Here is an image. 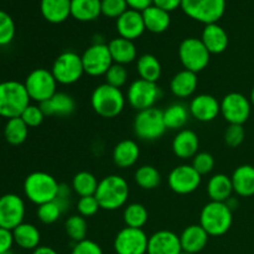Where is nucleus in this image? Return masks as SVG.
Wrapping results in <instances>:
<instances>
[{
  "label": "nucleus",
  "instance_id": "obj_16",
  "mask_svg": "<svg viewBox=\"0 0 254 254\" xmlns=\"http://www.w3.org/2000/svg\"><path fill=\"white\" fill-rule=\"evenodd\" d=\"M25 202L16 193H5L0 197V227L15 230L24 222Z\"/></svg>",
  "mask_w": 254,
  "mask_h": 254
},
{
  "label": "nucleus",
  "instance_id": "obj_51",
  "mask_svg": "<svg viewBox=\"0 0 254 254\" xmlns=\"http://www.w3.org/2000/svg\"><path fill=\"white\" fill-rule=\"evenodd\" d=\"M127 4H128L129 9L138 10V11H143L146 7L151 6L153 5L154 0H126Z\"/></svg>",
  "mask_w": 254,
  "mask_h": 254
},
{
  "label": "nucleus",
  "instance_id": "obj_48",
  "mask_svg": "<svg viewBox=\"0 0 254 254\" xmlns=\"http://www.w3.org/2000/svg\"><path fill=\"white\" fill-rule=\"evenodd\" d=\"M71 254H103V250L97 242L92 240H83L74 243Z\"/></svg>",
  "mask_w": 254,
  "mask_h": 254
},
{
  "label": "nucleus",
  "instance_id": "obj_1",
  "mask_svg": "<svg viewBox=\"0 0 254 254\" xmlns=\"http://www.w3.org/2000/svg\"><path fill=\"white\" fill-rule=\"evenodd\" d=\"M97 201L102 210L116 211L123 207L129 197V184L123 176L108 175L98 184L96 193Z\"/></svg>",
  "mask_w": 254,
  "mask_h": 254
},
{
  "label": "nucleus",
  "instance_id": "obj_17",
  "mask_svg": "<svg viewBox=\"0 0 254 254\" xmlns=\"http://www.w3.org/2000/svg\"><path fill=\"white\" fill-rule=\"evenodd\" d=\"M190 116L196 121L208 123L217 118L221 114V103L217 98L211 94H197L191 99L189 104Z\"/></svg>",
  "mask_w": 254,
  "mask_h": 254
},
{
  "label": "nucleus",
  "instance_id": "obj_9",
  "mask_svg": "<svg viewBox=\"0 0 254 254\" xmlns=\"http://www.w3.org/2000/svg\"><path fill=\"white\" fill-rule=\"evenodd\" d=\"M179 59L184 68L198 73L208 66L211 54L201 39L188 37L183 40L179 46Z\"/></svg>",
  "mask_w": 254,
  "mask_h": 254
},
{
  "label": "nucleus",
  "instance_id": "obj_53",
  "mask_svg": "<svg viewBox=\"0 0 254 254\" xmlns=\"http://www.w3.org/2000/svg\"><path fill=\"white\" fill-rule=\"evenodd\" d=\"M226 205L230 207L231 211H233V210H236V208L238 207V200L232 196V197H230L227 201H226Z\"/></svg>",
  "mask_w": 254,
  "mask_h": 254
},
{
  "label": "nucleus",
  "instance_id": "obj_18",
  "mask_svg": "<svg viewBox=\"0 0 254 254\" xmlns=\"http://www.w3.org/2000/svg\"><path fill=\"white\" fill-rule=\"evenodd\" d=\"M181 252L180 236L173 231L161 230L149 237L146 254H180Z\"/></svg>",
  "mask_w": 254,
  "mask_h": 254
},
{
  "label": "nucleus",
  "instance_id": "obj_24",
  "mask_svg": "<svg viewBox=\"0 0 254 254\" xmlns=\"http://www.w3.org/2000/svg\"><path fill=\"white\" fill-rule=\"evenodd\" d=\"M140 156V149L136 141L131 139H124L119 141L113 149V163L119 169H129L136 164Z\"/></svg>",
  "mask_w": 254,
  "mask_h": 254
},
{
  "label": "nucleus",
  "instance_id": "obj_37",
  "mask_svg": "<svg viewBox=\"0 0 254 254\" xmlns=\"http://www.w3.org/2000/svg\"><path fill=\"white\" fill-rule=\"evenodd\" d=\"M136 185L143 190H155L161 183V175L153 165H141L134 174Z\"/></svg>",
  "mask_w": 254,
  "mask_h": 254
},
{
  "label": "nucleus",
  "instance_id": "obj_5",
  "mask_svg": "<svg viewBox=\"0 0 254 254\" xmlns=\"http://www.w3.org/2000/svg\"><path fill=\"white\" fill-rule=\"evenodd\" d=\"M59 181L45 171H34L24 181L25 196L37 206L55 200L59 195Z\"/></svg>",
  "mask_w": 254,
  "mask_h": 254
},
{
  "label": "nucleus",
  "instance_id": "obj_25",
  "mask_svg": "<svg viewBox=\"0 0 254 254\" xmlns=\"http://www.w3.org/2000/svg\"><path fill=\"white\" fill-rule=\"evenodd\" d=\"M198 86L197 73L184 68L170 81V91L178 98H189L196 92Z\"/></svg>",
  "mask_w": 254,
  "mask_h": 254
},
{
  "label": "nucleus",
  "instance_id": "obj_36",
  "mask_svg": "<svg viewBox=\"0 0 254 254\" xmlns=\"http://www.w3.org/2000/svg\"><path fill=\"white\" fill-rule=\"evenodd\" d=\"M99 181L92 173L79 171L72 179L71 188L76 195H78L79 197H84V196H94Z\"/></svg>",
  "mask_w": 254,
  "mask_h": 254
},
{
  "label": "nucleus",
  "instance_id": "obj_34",
  "mask_svg": "<svg viewBox=\"0 0 254 254\" xmlns=\"http://www.w3.org/2000/svg\"><path fill=\"white\" fill-rule=\"evenodd\" d=\"M136 71L141 79L156 83L161 77L163 68L158 57L151 54H144L136 61Z\"/></svg>",
  "mask_w": 254,
  "mask_h": 254
},
{
  "label": "nucleus",
  "instance_id": "obj_22",
  "mask_svg": "<svg viewBox=\"0 0 254 254\" xmlns=\"http://www.w3.org/2000/svg\"><path fill=\"white\" fill-rule=\"evenodd\" d=\"M201 41L211 55H220L228 47L227 31L217 22L205 25L201 35Z\"/></svg>",
  "mask_w": 254,
  "mask_h": 254
},
{
  "label": "nucleus",
  "instance_id": "obj_8",
  "mask_svg": "<svg viewBox=\"0 0 254 254\" xmlns=\"http://www.w3.org/2000/svg\"><path fill=\"white\" fill-rule=\"evenodd\" d=\"M183 11L202 24H215L226 11V0H183Z\"/></svg>",
  "mask_w": 254,
  "mask_h": 254
},
{
  "label": "nucleus",
  "instance_id": "obj_55",
  "mask_svg": "<svg viewBox=\"0 0 254 254\" xmlns=\"http://www.w3.org/2000/svg\"><path fill=\"white\" fill-rule=\"evenodd\" d=\"M1 254H12V252H11V251H10V252H6V253H1Z\"/></svg>",
  "mask_w": 254,
  "mask_h": 254
},
{
  "label": "nucleus",
  "instance_id": "obj_32",
  "mask_svg": "<svg viewBox=\"0 0 254 254\" xmlns=\"http://www.w3.org/2000/svg\"><path fill=\"white\" fill-rule=\"evenodd\" d=\"M12 236H14L15 245L27 251L36 250L41 241V233L39 228L32 223L22 222L15 230H12Z\"/></svg>",
  "mask_w": 254,
  "mask_h": 254
},
{
  "label": "nucleus",
  "instance_id": "obj_29",
  "mask_svg": "<svg viewBox=\"0 0 254 254\" xmlns=\"http://www.w3.org/2000/svg\"><path fill=\"white\" fill-rule=\"evenodd\" d=\"M69 205H71L69 198L57 196L55 200L37 206V218L44 225H52V223L57 222L60 217L68 210Z\"/></svg>",
  "mask_w": 254,
  "mask_h": 254
},
{
  "label": "nucleus",
  "instance_id": "obj_19",
  "mask_svg": "<svg viewBox=\"0 0 254 254\" xmlns=\"http://www.w3.org/2000/svg\"><path fill=\"white\" fill-rule=\"evenodd\" d=\"M145 30L143 14L138 10L128 9L117 19V31L123 39L134 41L139 39Z\"/></svg>",
  "mask_w": 254,
  "mask_h": 254
},
{
  "label": "nucleus",
  "instance_id": "obj_15",
  "mask_svg": "<svg viewBox=\"0 0 254 254\" xmlns=\"http://www.w3.org/2000/svg\"><path fill=\"white\" fill-rule=\"evenodd\" d=\"M202 176L193 169L192 165L183 164L175 166L168 176L169 188L178 195H189L200 188Z\"/></svg>",
  "mask_w": 254,
  "mask_h": 254
},
{
  "label": "nucleus",
  "instance_id": "obj_47",
  "mask_svg": "<svg viewBox=\"0 0 254 254\" xmlns=\"http://www.w3.org/2000/svg\"><path fill=\"white\" fill-rule=\"evenodd\" d=\"M101 210L98 201H97L96 196H84V197H79L78 202H77V212L81 215L82 217H92L96 215L98 211Z\"/></svg>",
  "mask_w": 254,
  "mask_h": 254
},
{
  "label": "nucleus",
  "instance_id": "obj_33",
  "mask_svg": "<svg viewBox=\"0 0 254 254\" xmlns=\"http://www.w3.org/2000/svg\"><path fill=\"white\" fill-rule=\"evenodd\" d=\"M101 14V0H71V16L78 21H93Z\"/></svg>",
  "mask_w": 254,
  "mask_h": 254
},
{
  "label": "nucleus",
  "instance_id": "obj_41",
  "mask_svg": "<svg viewBox=\"0 0 254 254\" xmlns=\"http://www.w3.org/2000/svg\"><path fill=\"white\" fill-rule=\"evenodd\" d=\"M15 37V22L4 10H0V46H6Z\"/></svg>",
  "mask_w": 254,
  "mask_h": 254
},
{
  "label": "nucleus",
  "instance_id": "obj_11",
  "mask_svg": "<svg viewBox=\"0 0 254 254\" xmlns=\"http://www.w3.org/2000/svg\"><path fill=\"white\" fill-rule=\"evenodd\" d=\"M127 102L136 112L155 107V103L161 98V89L154 82L138 78L130 83L127 92Z\"/></svg>",
  "mask_w": 254,
  "mask_h": 254
},
{
  "label": "nucleus",
  "instance_id": "obj_45",
  "mask_svg": "<svg viewBox=\"0 0 254 254\" xmlns=\"http://www.w3.org/2000/svg\"><path fill=\"white\" fill-rule=\"evenodd\" d=\"M20 118L25 122L29 128H36V127L41 126L42 122L45 119L44 112L41 111L39 104H29L26 107L22 114L20 116Z\"/></svg>",
  "mask_w": 254,
  "mask_h": 254
},
{
  "label": "nucleus",
  "instance_id": "obj_31",
  "mask_svg": "<svg viewBox=\"0 0 254 254\" xmlns=\"http://www.w3.org/2000/svg\"><path fill=\"white\" fill-rule=\"evenodd\" d=\"M141 14H143L145 29L153 34H161L170 26V12L160 9L155 5L146 7L145 10L141 11Z\"/></svg>",
  "mask_w": 254,
  "mask_h": 254
},
{
  "label": "nucleus",
  "instance_id": "obj_46",
  "mask_svg": "<svg viewBox=\"0 0 254 254\" xmlns=\"http://www.w3.org/2000/svg\"><path fill=\"white\" fill-rule=\"evenodd\" d=\"M225 143L230 148H237L245 141L246 130L240 124H230L225 131Z\"/></svg>",
  "mask_w": 254,
  "mask_h": 254
},
{
  "label": "nucleus",
  "instance_id": "obj_30",
  "mask_svg": "<svg viewBox=\"0 0 254 254\" xmlns=\"http://www.w3.org/2000/svg\"><path fill=\"white\" fill-rule=\"evenodd\" d=\"M206 190L211 201H217V202H226L228 198L232 197V193L235 192L231 176L226 174H216L210 178Z\"/></svg>",
  "mask_w": 254,
  "mask_h": 254
},
{
  "label": "nucleus",
  "instance_id": "obj_27",
  "mask_svg": "<svg viewBox=\"0 0 254 254\" xmlns=\"http://www.w3.org/2000/svg\"><path fill=\"white\" fill-rule=\"evenodd\" d=\"M40 10L46 21L61 24L71 16V0H41Z\"/></svg>",
  "mask_w": 254,
  "mask_h": 254
},
{
  "label": "nucleus",
  "instance_id": "obj_3",
  "mask_svg": "<svg viewBox=\"0 0 254 254\" xmlns=\"http://www.w3.org/2000/svg\"><path fill=\"white\" fill-rule=\"evenodd\" d=\"M233 223V211L226 202L210 201L202 207L198 225L208 233L210 237H221L231 230Z\"/></svg>",
  "mask_w": 254,
  "mask_h": 254
},
{
  "label": "nucleus",
  "instance_id": "obj_52",
  "mask_svg": "<svg viewBox=\"0 0 254 254\" xmlns=\"http://www.w3.org/2000/svg\"><path fill=\"white\" fill-rule=\"evenodd\" d=\"M31 254H59V252L49 246H39L36 250L32 251Z\"/></svg>",
  "mask_w": 254,
  "mask_h": 254
},
{
  "label": "nucleus",
  "instance_id": "obj_54",
  "mask_svg": "<svg viewBox=\"0 0 254 254\" xmlns=\"http://www.w3.org/2000/svg\"><path fill=\"white\" fill-rule=\"evenodd\" d=\"M250 99H251V103H252V107H254V87L252 88V92H251Z\"/></svg>",
  "mask_w": 254,
  "mask_h": 254
},
{
  "label": "nucleus",
  "instance_id": "obj_35",
  "mask_svg": "<svg viewBox=\"0 0 254 254\" xmlns=\"http://www.w3.org/2000/svg\"><path fill=\"white\" fill-rule=\"evenodd\" d=\"M164 122L166 129L170 130H181L190 118L189 107L183 103H173L165 111H163Z\"/></svg>",
  "mask_w": 254,
  "mask_h": 254
},
{
  "label": "nucleus",
  "instance_id": "obj_39",
  "mask_svg": "<svg viewBox=\"0 0 254 254\" xmlns=\"http://www.w3.org/2000/svg\"><path fill=\"white\" fill-rule=\"evenodd\" d=\"M27 135H29V127L20 117L7 119L4 128V136L7 143L11 145H20L26 140Z\"/></svg>",
  "mask_w": 254,
  "mask_h": 254
},
{
  "label": "nucleus",
  "instance_id": "obj_4",
  "mask_svg": "<svg viewBox=\"0 0 254 254\" xmlns=\"http://www.w3.org/2000/svg\"><path fill=\"white\" fill-rule=\"evenodd\" d=\"M25 84L19 81L0 82V117L17 118L30 104Z\"/></svg>",
  "mask_w": 254,
  "mask_h": 254
},
{
  "label": "nucleus",
  "instance_id": "obj_6",
  "mask_svg": "<svg viewBox=\"0 0 254 254\" xmlns=\"http://www.w3.org/2000/svg\"><path fill=\"white\" fill-rule=\"evenodd\" d=\"M133 130L140 140L154 141L160 139L166 131L163 111L153 107L138 112L134 118Z\"/></svg>",
  "mask_w": 254,
  "mask_h": 254
},
{
  "label": "nucleus",
  "instance_id": "obj_28",
  "mask_svg": "<svg viewBox=\"0 0 254 254\" xmlns=\"http://www.w3.org/2000/svg\"><path fill=\"white\" fill-rule=\"evenodd\" d=\"M108 49L114 64H123V66L134 62L138 56L134 41L123 39L121 36L111 40L108 44Z\"/></svg>",
  "mask_w": 254,
  "mask_h": 254
},
{
  "label": "nucleus",
  "instance_id": "obj_38",
  "mask_svg": "<svg viewBox=\"0 0 254 254\" xmlns=\"http://www.w3.org/2000/svg\"><path fill=\"white\" fill-rule=\"evenodd\" d=\"M149 218L148 210L143 203L133 202L126 206L123 211V221L127 227L143 228Z\"/></svg>",
  "mask_w": 254,
  "mask_h": 254
},
{
  "label": "nucleus",
  "instance_id": "obj_7",
  "mask_svg": "<svg viewBox=\"0 0 254 254\" xmlns=\"http://www.w3.org/2000/svg\"><path fill=\"white\" fill-rule=\"evenodd\" d=\"M52 74L57 83L69 86L78 82L84 74L81 55L74 51H64L56 57L52 64Z\"/></svg>",
  "mask_w": 254,
  "mask_h": 254
},
{
  "label": "nucleus",
  "instance_id": "obj_12",
  "mask_svg": "<svg viewBox=\"0 0 254 254\" xmlns=\"http://www.w3.org/2000/svg\"><path fill=\"white\" fill-rule=\"evenodd\" d=\"M81 57L84 73L91 77L104 76L114 64L109 52L108 44L103 42H94L88 49L84 50Z\"/></svg>",
  "mask_w": 254,
  "mask_h": 254
},
{
  "label": "nucleus",
  "instance_id": "obj_10",
  "mask_svg": "<svg viewBox=\"0 0 254 254\" xmlns=\"http://www.w3.org/2000/svg\"><path fill=\"white\" fill-rule=\"evenodd\" d=\"M25 88L31 101L42 103L56 93L57 81L51 71L46 68H36L27 74Z\"/></svg>",
  "mask_w": 254,
  "mask_h": 254
},
{
  "label": "nucleus",
  "instance_id": "obj_49",
  "mask_svg": "<svg viewBox=\"0 0 254 254\" xmlns=\"http://www.w3.org/2000/svg\"><path fill=\"white\" fill-rule=\"evenodd\" d=\"M14 243L12 231L0 227V254L10 252Z\"/></svg>",
  "mask_w": 254,
  "mask_h": 254
},
{
  "label": "nucleus",
  "instance_id": "obj_44",
  "mask_svg": "<svg viewBox=\"0 0 254 254\" xmlns=\"http://www.w3.org/2000/svg\"><path fill=\"white\" fill-rule=\"evenodd\" d=\"M102 14L111 19H118L129 9L126 0H101Z\"/></svg>",
  "mask_w": 254,
  "mask_h": 254
},
{
  "label": "nucleus",
  "instance_id": "obj_21",
  "mask_svg": "<svg viewBox=\"0 0 254 254\" xmlns=\"http://www.w3.org/2000/svg\"><path fill=\"white\" fill-rule=\"evenodd\" d=\"M45 117H68L76 109L73 97L64 92H56L47 101L39 104Z\"/></svg>",
  "mask_w": 254,
  "mask_h": 254
},
{
  "label": "nucleus",
  "instance_id": "obj_43",
  "mask_svg": "<svg viewBox=\"0 0 254 254\" xmlns=\"http://www.w3.org/2000/svg\"><path fill=\"white\" fill-rule=\"evenodd\" d=\"M191 165L201 176L207 175L215 168V158H213L212 154L207 153V151H198L192 158Z\"/></svg>",
  "mask_w": 254,
  "mask_h": 254
},
{
  "label": "nucleus",
  "instance_id": "obj_56",
  "mask_svg": "<svg viewBox=\"0 0 254 254\" xmlns=\"http://www.w3.org/2000/svg\"><path fill=\"white\" fill-rule=\"evenodd\" d=\"M180 254H191V253H188V252H181Z\"/></svg>",
  "mask_w": 254,
  "mask_h": 254
},
{
  "label": "nucleus",
  "instance_id": "obj_42",
  "mask_svg": "<svg viewBox=\"0 0 254 254\" xmlns=\"http://www.w3.org/2000/svg\"><path fill=\"white\" fill-rule=\"evenodd\" d=\"M104 78H106V83H108L109 86L122 88L128 81V71L123 64H113L104 74Z\"/></svg>",
  "mask_w": 254,
  "mask_h": 254
},
{
  "label": "nucleus",
  "instance_id": "obj_13",
  "mask_svg": "<svg viewBox=\"0 0 254 254\" xmlns=\"http://www.w3.org/2000/svg\"><path fill=\"white\" fill-rule=\"evenodd\" d=\"M220 103L221 116L230 124L243 126L252 113L251 99L240 92H231L226 94Z\"/></svg>",
  "mask_w": 254,
  "mask_h": 254
},
{
  "label": "nucleus",
  "instance_id": "obj_2",
  "mask_svg": "<svg viewBox=\"0 0 254 254\" xmlns=\"http://www.w3.org/2000/svg\"><path fill=\"white\" fill-rule=\"evenodd\" d=\"M127 97L121 88L102 83L93 89L91 96V106L102 118H116L123 112Z\"/></svg>",
  "mask_w": 254,
  "mask_h": 254
},
{
  "label": "nucleus",
  "instance_id": "obj_14",
  "mask_svg": "<svg viewBox=\"0 0 254 254\" xmlns=\"http://www.w3.org/2000/svg\"><path fill=\"white\" fill-rule=\"evenodd\" d=\"M148 242L143 228L124 227L117 233L113 247L117 254H146Z\"/></svg>",
  "mask_w": 254,
  "mask_h": 254
},
{
  "label": "nucleus",
  "instance_id": "obj_26",
  "mask_svg": "<svg viewBox=\"0 0 254 254\" xmlns=\"http://www.w3.org/2000/svg\"><path fill=\"white\" fill-rule=\"evenodd\" d=\"M233 191L241 197L254 196V166L250 164L241 165L233 171L231 176Z\"/></svg>",
  "mask_w": 254,
  "mask_h": 254
},
{
  "label": "nucleus",
  "instance_id": "obj_23",
  "mask_svg": "<svg viewBox=\"0 0 254 254\" xmlns=\"http://www.w3.org/2000/svg\"><path fill=\"white\" fill-rule=\"evenodd\" d=\"M208 237V233L200 225L188 226L180 235L183 252L191 254L200 253L207 246Z\"/></svg>",
  "mask_w": 254,
  "mask_h": 254
},
{
  "label": "nucleus",
  "instance_id": "obj_40",
  "mask_svg": "<svg viewBox=\"0 0 254 254\" xmlns=\"http://www.w3.org/2000/svg\"><path fill=\"white\" fill-rule=\"evenodd\" d=\"M64 231L74 243L86 240L88 232V223L81 215H72L64 222Z\"/></svg>",
  "mask_w": 254,
  "mask_h": 254
},
{
  "label": "nucleus",
  "instance_id": "obj_20",
  "mask_svg": "<svg viewBox=\"0 0 254 254\" xmlns=\"http://www.w3.org/2000/svg\"><path fill=\"white\" fill-rule=\"evenodd\" d=\"M198 146H200V139L197 134L191 129L179 130L171 143L173 153L183 160L193 158L198 153Z\"/></svg>",
  "mask_w": 254,
  "mask_h": 254
},
{
  "label": "nucleus",
  "instance_id": "obj_50",
  "mask_svg": "<svg viewBox=\"0 0 254 254\" xmlns=\"http://www.w3.org/2000/svg\"><path fill=\"white\" fill-rule=\"evenodd\" d=\"M181 2H183V0H154L153 5L165 10V11L171 12L178 7H181Z\"/></svg>",
  "mask_w": 254,
  "mask_h": 254
}]
</instances>
